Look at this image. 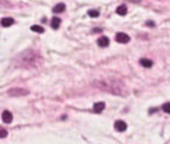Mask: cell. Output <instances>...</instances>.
Returning a JSON list of instances; mask_svg holds the SVG:
<instances>
[{
  "mask_svg": "<svg viewBox=\"0 0 170 144\" xmlns=\"http://www.w3.org/2000/svg\"><path fill=\"white\" fill-rule=\"evenodd\" d=\"M17 66L20 67H36L41 64V57L36 52L28 49L17 57Z\"/></svg>",
  "mask_w": 170,
  "mask_h": 144,
  "instance_id": "6da1fadb",
  "label": "cell"
},
{
  "mask_svg": "<svg viewBox=\"0 0 170 144\" xmlns=\"http://www.w3.org/2000/svg\"><path fill=\"white\" fill-rule=\"evenodd\" d=\"M100 89H104L109 92H112V94H117V95H125V91L124 89V85L123 83H121L119 80H116V79H110V80H104V82H100L98 83Z\"/></svg>",
  "mask_w": 170,
  "mask_h": 144,
  "instance_id": "7a4b0ae2",
  "label": "cell"
},
{
  "mask_svg": "<svg viewBox=\"0 0 170 144\" xmlns=\"http://www.w3.org/2000/svg\"><path fill=\"white\" fill-rule=\"evenodd\" d=\"M26 94H28V90L22 89V88H15V89H11L9 91V95L11 96H22V95H26Z\"/></svg>",
  "mask_w": 170,
  "mask_h": 144,
  "instance_id": "3957f363",
  "label": "cell"
},
{
  "mask_svg": "<svg viewBox=\"0 0 170 144\" xmlns=\"http://www.w3.org/2000/svg\"><path fill=\"white\" fill-rule=\"evenodd\" d=\"M116 41L119 42V43H128L130 41V37L124 33H118L116 35Z\"/></svg>",
  "mask_w": 170,
  "mask_h": 144,
  "instance_id": "277c9868",
  "label": "cell"
},
{
  "mask_svg": "<svg viewBox=\"0 0 170 144\" xmlns=\"http://www.w3.org/2000/svg\"><path fill=\"white\" fill-rule=\"evenodd\" d=\"M97 43H98L99 47H103L104 48V47H108L110 45V40L106 36H102V37H99V39H98Z\"/></svg>",
  "mask_w": 170,
  "mask_h": 144,
  "instance_id": "5b68a950",
  "label": "cell"
},
{
  "mask_svg": "<svg viewBox=\"0 0 170 144\" xmlns=\"http://www.w3.org/2000/svg\"><path fill=\"white\" fill-rule=\"evenodd\" d=\"M1 118H3V121L6 123V124H10L12 121V119H14V117H12V114H11V112H9V111L3 112Z\"/></svg>",
  "mask_w": 170,
  "mask_h": 144,
  "instance_id": "8992f818",
  "label": "cell"
},
{
  "mask_svg": "<svg viewBox=\"0 0 170 144\" xmlns=\"http://www.w3.org/2000/svg\"><path fill=\"white\" fill-rule=\"evenodd\" d=\"M115 129L117 131H119V132H122V131L127 130V124H125L124 121H122V120H117L115 123Z\"/></svg>",
  "mask_w": 170,
  "mask_h": 144,
  "instance_id": "52a82bcc",
  "label": "cell"
},
{
  "mask_svg": "<svg viewBox=\"0 0 170 144\" xmlns=\"http://www.w3.org/2000/svg\"><path fill=\"white\" fill-rule=\"evenodd\" d=\"M105 108V103L104 102H97L93 106V111L95 112V113H102Z\"/></svg>",
  "mask_w": 170,
  "mask_h": 144,
  "instance_id": "ba28073f",
  "label": "cell"
},
{
  "mask_svg": "<svg viewBox=\"0 0 170 144\" xmlns=\"http://www.w3.org/2000/svg\"><path fill=\"white\" fill-rule=\"evenodd\" d=\"M14 23H15V21L12 19V18H10V17H6V18H3L1 19V25L3 27H10Z\"/></svg>",
  "mask_w": 170,
  "mask_h": 144,
  "instance_id": "9c48e42d",
  "label": "cell"
},
{
  "mask_svg": "<svg viewBox=\"0 0 170 144\" xmlns=\"http://www.w3.org/2000/svg\"><path fill=\"white\" fill-rule=\"evenodd\" d=\"M64 10H65V5L63 4V3L57 4L54 7H53V12H56V13H60V12H63Z\"/></svg>",
  "mask_w": 170,
  "mask_h": 144,
  "instance_id": "30bf717a",
  "label": "cell"
},
{
  "mask_svg": "<svg viewBox=\"0 0 170 144\" xmlns=\"http://www.w3.org/2000/svg\"><path fill=\"white\" fill-rule=\"evenodd\" d=\"M140 64L144 66V67H146V68H150L151 66L153 65V62L151 61L150 59H146V58H142V59H140Z\"/></svg>",
  "mask_w": 170,
  "mask_h": 144,
  "instance_id": "8fae6325",
  "label": "cell"
},
{
  "mask_svg": "<svg viewBox=\"0 0 170 144\" xmlns=\"http://www.w3.org/2000/svg\"><path fill=\"white\" fill-rule=\"evenodd\" d=\"M51 27L53 29H58L60 27V18L58 17H53L52 18V22H51Z\"/></svg>",
  "mask_w": 170,
  "mask_h": 144,
  "instance_id": "7c38bea8",
  "label": "cell"
},
{
  "mask_svg": "<svg viewBox=\"0 0 170 144\" xmlns=\"http://www.w3.org/2000/svg\"><path fill=\"white\" fill-rule=\"evenodd\" d=\"M116 12H117L119 16H125V15H127V6H125V5L118 6L117 10H116Z\"/></svg>",
  "mask_w": 170,
  "mask_h": 144,
  "instance_id": "4fadbf2b",
  "label": "cell"
},
{
  "mask_svg": "<svg viewBox=\"0 0 170 144\" xmlns=\"http://www.w3.org/2000/svg\"><path fill=\"white\" fill-rule=\"evenodd\" d=\"M31 30L35 31V33H39V34H42L43 31H45V29H43L42 27H40V25H33L31 27Z\"/></svg>",
  "mask_w": 170,
  "mask_h": 144,
  "instance_id": "5bb4252c",
  "label": "cell"
},
{
  "mask_svg": "<svg viewBox=\"0 0 170 144\" xmlns=\"http://www.w3.org/2000/svg\"><path fill=\"white\" fill-rule=\"evenodd\" d=\"M99 11L98 10H89L88 11V16H91V17H99Z\"/></svg>",
  "mask_w": 170,
  "mask_h": 144,
  "instance_id": "9a60e30c",
  "label": "cell"
},
{
  "mask_svg": "<svg viewBox=\"0 0 170 144\" xmlns=\"http://www.w3.org/2000/svg\"><path fill=\"white\" fill-rule=\"evenodd\" d=\"M163 111L165 112V113H170V102H168V103H164L163 104Z\"/></svg>",
  "mask_w": 170,
  "mask_h": 144,
  "instance_id": "2e32d148",
  "label": "cell"
},
{
  "mask_svg": "<svg viewBox=\"0 0 170 144\" xmlns=\"http://www.w3.org/2000/svg\"><path fill=\"white\" fill-rule=\"evenodd\" d=\"M6 136H7V131L3 127H0V138H5Z\"/></svg>",
  "mask_w": 170,
  "mask_h": 144,
  "instance_id": "e0dca14e",
  "label": "cell"
},
{
  "mask_svg": "<svg viewBox=\"0 0 170 144\" xmlns=\"http://www.w3.org/2000/svg\"><path fill=\"white\" fill-rule=\"evenodd\" d=\"M146 24H147V25H154L153 22H146Z\"/></svg>",
  "mask_w": 170,
  "mask_h": 144,
  "instance_id": "ac0fdd59",
  "label": "cell"
},
{
  "mask_svg": "<svg viewBox=\"0 0 170 144\" xmlns=\"http://www.w3.org/2000/svg\"><path fill=\"white\" fill-rule=\"evenodd\" d=\"M128 1H131V3H139L140 0H128Z\"/></svg>",
  "mask_w": 170,
  "mask_h": 144,
  "instance_id": "d6986e66",
  "label": "cell"
},
{
  "mask_svg": "<svg viewBox=\"0 0 170 144\" xmlns=\"http://www.w3.org/2000/svg\"><path fill=\"white\" fill-rule=\"evenodd\" d=\"M98 31H102V30H100V29H99V28H97V29H95V30H94V33H98Z\"/></svg>",
  "mask_w": 170,
  "mask_h": 144,
  "instance_id": "ffe728a7",
  "label": "cell"
}]
</instances>
